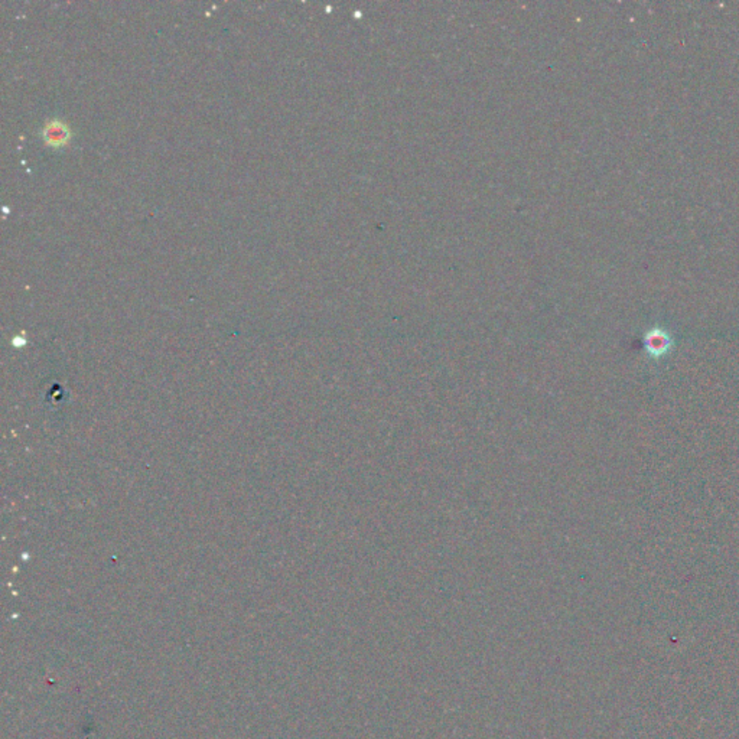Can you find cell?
<instances>
[{"label": "cell", "instance_id": "obj_1", "mask_svg": "<svg viewBox=\"0 0 739 739\" xmlns=\"http://www.w3.org/2000/svg\"><path fill=\"white\" fill-rule=\"evenodd\" d=\"M71 132L61 120H52L43 127V139L52 146H63L68 142Z\"/></svg>", "mask_w": 739, "mask_h": 739}]
</instances>
